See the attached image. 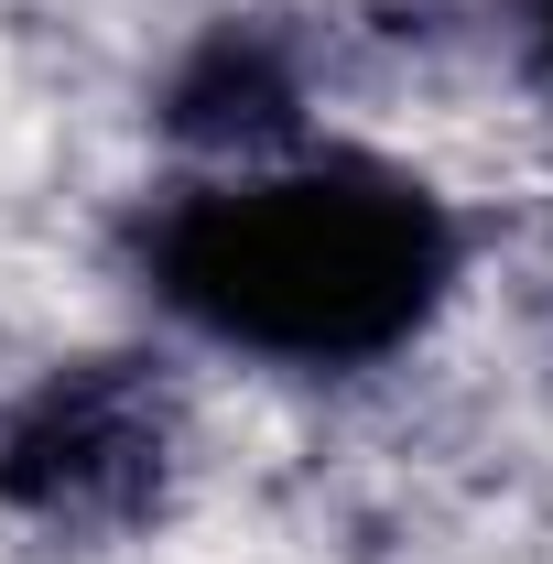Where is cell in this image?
<instances>
[{
    "label": "cell",
    "instance_id": "obj_1",
    "mask_svg": "<svg viewBox=\"0 0 553 564\" xmlns=\"http://www.w3.org/2000/svg\"><path fill=\"white\" fill-rule=\"evenodd\" d=\"M163 272L217 337L347 358L413 326V304L445 272V228L380 174H282L196 196L163 228Z\"/></svg>",
    "mask_w": 553,
    "mask_h": 564
}]
</instances>
